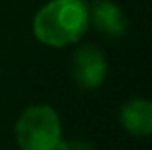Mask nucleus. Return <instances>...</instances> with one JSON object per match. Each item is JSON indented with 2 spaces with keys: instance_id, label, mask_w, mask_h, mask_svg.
<instances>
[{
  "instance_id": "nucleus-3",
  "label": "nucleus",
  "mask_w": 152,
  "mask_h": 150,
  "mask_svg": "<svg viewBox=\"0 0 152 150\" xmlns=\"http://www.w3.org/2000/svg\"><path fill=\"white\" fill-rule=\"evenodd\" d=\"M108 73V62L106 56L98 46L85 44L73 54L71 60V75L73 81L81 89H98L104 83Z\"/></svg>"
},
{
  "instance_id": "nucleus-5",
  "label": "nucleus",
  "mask_w": 152,
  "mask_h": 150,
  "mask_svg": "<svg viewBox=\"0 0 152 150\" xmlns=\"http://www.w3.org/2000/svg\"><path fill=\"white\" fill-rule=\"evenodd\" d=\"M119 121L133 137H148L152 133V104L146 98H131L121 106Z\"/></svg>"
},
{
  "instance_id": "nucleus-1",
  "label": "nucleus",
  "mask_w": 152,
  "mask_h": 150,
  "mask_svg": "<svg viewBox=\"0 0 152 150\" xmlns=\"http://www.w3.org/2000/svg\"><path fill=\"white\" fill-rule=\"evenodd\" d=\"M89 25V6L83 0H50L35 14L33 33L42 44L64 48L81 41Z\"/></svg>"
},
{
  "instance_id": "nucleus-4",
  "label": "nucleus",
  "mask_w": 152,
  "mask_h": 150,
  "mask_svg": "<svg viewBox=\"0 0 152 150\" xmlns=\"http://www.w3.org/2000/svg\"><path fill=\"white\" fill-rule=\"evenodd\" d=\"M89 23L106 37H121L127 31V17L118 4L110 0H96L89 8Z\"/></svg>"
},
{
  "instance_id": "nucleus-2",
  "label": "nucleus",
  "mask_w": 152,
  "mask_h": 150,
  "mask_svg": "<svg viewBox=\"0 0 152 150\" xmlns=\"http://www.w3.org/2000/svg\"><path fill=\"white\" fill-rule=\"evenodd\" d=\"M15 139L21 150H58L62 141V121L46 104L29 106L15 123Z\"/></svg>"
},
{
  "instance_id": "nucleus-6",
  "label": "nucleus",
  "mask_w": 152,
  "mask_h": 150,
  "mask_svg": "<svg viewBox=\"0 0 152 150\" xmlns=\"http://www.w3.org/2000/svg\"><path fill=\"white\" fill-rule=\"evenodd\" d=\"M58 150H94L93 143L85 139H69V141H60Z\"/></svg>"
}]
</instances>
